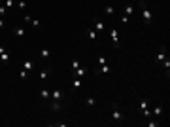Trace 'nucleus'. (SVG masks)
<instances>
[{"instance_id":"16","label":"nucleus","mask_w":170,"mask_h":127,"mask_svg":"<svg viewBox=\"0 0 170 127\" xmlns=\"http://www.w3.org/2000/svg\"><path fill=\"white\" fill-rule=\"evenodd\" d=\"M23 68L27 70V72H32V70H34V61H25V63H23Z\"/></svg>"},{"instance_id":"3","label":"nucleus","mask_w":170,"mask_h":127,"mask_svg":"<svg viewBox=\"0 0 170 127\" xmlns=\"http://www.w3.org/2000/svg\"><path fill=\"white\" fill-rule=\"evenodd\" d=\"M93 29H95L96 32H104V30H106V25H104V21H102V19L96 17V19H95V27H93Z\"/></svg>"},{"instance_id":"19","label":"nucleus","mask_w":170,"mask_h":127,"mask_svg":"<svg viewBox=\"0 0 170 127\" xmlns=\"http://www.w3.org/2000/svg\"><path fill=\"white\" fill-rule=\"evenodd\" d=\"M81 85H83V84H81V78H74V82H72V87H74V89H81Z\"/></svg>"},{"instance_id":"21","label":"nucleus","mask_w":170,"mask_h":127,"mask_svg":"<svg viewBox=\"0 0 170 127\" xmlns=\"http://www.w3.org/2000/svg\"><path fill=\"white\" fill-rule=\"evenodd\" d=\"M51 110H55V112H59V110H61V103H59V101H51Z\"/></svg>"},{"instance_id":"34","label":"nucleus","mask_w":170,"mask_h":127,"mask_svg":"<svg viewBox=\"0 0 170 127\" xmlns=\"http://www.w3.org/2000/svg\"><path fill=\"white\" fill-rule=\"evenodd\" d=\"M4 27H6V23H4V19L0 17V29H4Z\"/></svg>"},{"instance_id":"8","label":"nucleus","mask_w":170,"mask_h":127,"mask_svg":"<svg viewBox=\"0 0 170 127\" xmlns=\"http://www.w3.org/2000/svg\"><path fill=\"white\" fill-rule=\"evenodd\" d=\"M0 61H2L4 65H8V63H9V53L2 48V46H0Z\"/></svg>"},{"instance_id":"25","label":"nucleus","mask_w":170,"mask_h":127,"mask_svg":"<svg viewBox=\"0 0 170 127\" xmlns=\"http://www.w3.org/2000/svg\"><path fill=\"white\" fill-rule=\"evenodd\" d=\"M13 4H15V0H4V6H6L8 10H9V8H13Z\"/></svg>"},{"instance_id":"5","label":"nucleus","mask_w":170,"mask_h":127,"mask_svg":"<svg viewBox=\"0 0 170 127\" xmlns=\"http://www.w3.org/2000/svg\"><path fill=\"white\" fill-rule=\"evenodd\" d=\"M13 34L17 38H25V36H27V30H25V27H19V25H17V27H13Z\"/></svg>"},{"instance_id":"11","label":"nucleus","mask_w":170,"mask_h":127,"mask_svg":"<svg viewBox=\"0 0 170 127\" xmlns=\"http://www.w3.org/2000/svg\"><path fill=\"white\" fill-rule=\"evenodd\" d=\"M49 74H51V68H42V70L38 72V78H40V80H47Z\"/></svg>"},{"instance_id":"9","label":"nucleus","mask_w":170,"mask_h":127,"mask_svg":"<svg viewBox=\"0 0 170 127\" xmlns=\"http://www.w3.org/2000/svg\"><path fill=\"white\" fill-rule=\"evenodd\" d=\"M40 59H44V61H49V59H51V49H47V48L40 49Z\"/></svg>"},{"instance_id":"24","label":"nucleus","mask_w":170,"mask_h":127,"mask_svg":"<svg viewBox=\"0 0 170 127\" xmlns=\"http://www.w3.org/2000/svg\"><path fill=\"white\" fill-rule=\"evenodd\" d=\"M27 76H28V72H27L25 68H21V70H19V78H21V80H27Z\"/></svg>"},{"instance_id":"31","label":"nucleus","mask_w":170,"mask_h":127,"mask_svg":"<svg viewBox=\"0 0 170 127\" xmlns=\"http://www.w3.org/2000/svg\"><path fill=\"white\" fill-rule=\"evenodd\" d=\"M17 6H19V8H21V10H25V8H27V4H25V2H23V0H19V2H17Z\"/></svg>"},{"instance_id":"15","label":"nucleus","mask_w":170,"mask_h":127,"mask_svg":"<svg viewBox=\"0 0 170 127\" xmlns=\"http://www.w3.org/2000/svg\"><path fill=\"white\" fill-rule=\"evenodd\" d=\"M40 99H42V101H49V99H51V91L40 89Z\"/></svg>"},{"instance_id":"20","label":"nucleus","mask_w":170,"mask_h":127,"mask_svg":"<svg viewBox=\"0 0 170 127\" xmlns=\"http://www.w3.org/2000/svg\"><path fill=\"white\" fill-rule=\"evenodd\" d=\"M104 13H106V15H113V13H115V8L108 4V6H104Z\"/></svg>"},{"instance_id":"10","label":"nucleus","mask_w":170,"mask_h":127,"mask_svg":"<svg viewBox=\"0 0 170 127\" xmlns=\"http://www.w3.org/2000/svg\"><path fill=\"white\" fill-rule=\"evenodd\" d=\"M132 13H134V4L127 2V4H125V12H123V15H127V17H128V15H132Z\"/></svg>"},{"instance_id":"35","label":"nucleus","mask_w":170,"mask_h":127,"mask_svg":"<svg viewBox=\"0 0 170 127\" xmlns=\"http://www.w3.org/2000/svg\"><path fill=\"white\" fill-rule=\"evenodd\" d=\"M146 2H149V0H140V4H146Z\"/></svg>"},{"instance_id":"14","label":"nucleus","mask_w":170,"mask_h":127,"mask_svg":"<svg viewBox=\"0 0 170 127\" xmlns=\"http://www.w3.org/2000/svg\"><path fill=\"white\" fill-rule=\"evenodd\" d=\"M164 57H166V51H164V48L159 49V53H157V57H155V63H163Z\"/></svg>"},{"instance_id":"33","label":"nucleus","mask_w":170,"mask_h":127,"mask_svg":"<svg viewBox=\"0 0 170 127\" xmlns=\"http://www.w3.org/2000/svg\"><path fill=\"white\" fill-rule=\"evenodd\" d=\"M147 125H149V127H157L159 121H147Z\"/></svg>"},{"instance_id":"4","label":"nucleus","mask_w":170,"mask_h":127,"mask_svg":"<svg viewBox=\"0 0 170 127\" xmlns=\"http://www.w3.org/2000/svg\"><path fill=\"white\" fill-rule=\"evenodd\" d=\"M63 97H64L63 91H61V89H55V91H51V99H49V101H59V103H61Z\"/></svg>"},{"instance_id":"17","label":"nucleus","mask_w":170,"mask_h":127,"mask_svg":"<svg viewBox=\"0 0 170 127\" xmlns=\"http://www.w3.org/2000/svg\"><path fill=\"white\" fill-rule=\"evenodd\" d=\"M151 114L159 118V116L163 114V104H155V106H153V110H151Z\"/></svg>"},{"instance_id":"22","label":"nucleus","mask_w":170,"mask_h":127,"mask_svg":"<svg viewBox=\"0 0 170 127\" xmlns=\"http://www.w3.org/2000/svg\"><path fill=\"white\" fill-rule=\"evenodd\" d=\"M85 104H87V106H96V99H95V97H87V99H85Z\"/></svg>"},{"instance_id":"29","label":"nucleus","mask_w":170,"mask_h":127,"mask_svg":"<svg viewBox=\"0 0 170 127\" xmlns=\"http://www.w3.org/2000/svg\"><path fill=\"white\" fill-rule=\"evenodd\" d=\"M6 13H8V8L4 4H0V15H6Z\"/></svg>"},{"instance_id":"12","label":"nucleus","mask_w":170,"mask_h":127,"mask_svg":"<svg viewBox=\"0 0 170 127\" xmlns=\"http://www.w3.org/2000/svg\"><path fill=\"white\" fill-rule=\"evenodd\" d=\"M74 74H76V78H81V80H83V78H85V74H87V68L80 67V68H76V70H74Z\"/></svg>"},{"instance_id":"2","label":"nucleus","mask_w":170,"mask_h":127,"mask_svg":"<svg viewBox=\"0 0 170 127\" xmlns=\"http://www.w3.org/2000/svg\"><path fill=\"white\" fill-rule=\"evenodd\" d=\"M142 6V19H144V25H151V21H153V15H151V12L144 6V4H140Z\"/></svg>"},{"instance_id":"28","label":"nucleus","mask_w":170,"mask_h":127,"mask_svg":"<svg viewBox=\"0 0 170 127\" xmlns=\"http://www.w3.org/2000/svg\"><path fill=\"white\" fill-rule=\"evenodd\" d=\"M30 25H32V27H40L42 23H40V19H30Z\"/></svg>"},{"instance_id":"32","label":"nucleus","mask_w":170,"mask_h":127,"mask_svg":"<svg viewBox=\"0 0 170 127\" xmlns=\"http://www.w3.org/2000/svg\"><path fill=\"white\" fill-rule=\"evenodd\" d=\"M121 23H123V25L128 23V17H127V15H121Z\"/></svg>"},{"instance_id":"30","label":"nucleus","mask_w":170,"mask_h":127,"mask_svg":"<svg viewBox=\"0 0 170 127\" xmlns=\"http://www.w3.org/2000/svg\"><path fill=\"white\" fill-rule=\"evenodd\" d=\"M142 114L146 116V118H151V108H146V110H142Z\"/></svg>"},{"instance_id":"13","label":"nucleus","mask_w":170,"mask_h":127,"mask_svg":"<svg viewBox=\"0 0 170 127\" xmlns=\"http://www.w3.org/2000/svg\"><path fill=\"white\" fill-rule=\"evenodd\" d=\"M110 72H112V68L108 67V63H106V65H102V67H98V68H96V74H110Z\"/></svg>"},{"instance_id":"23","label":"nucleus","mask_w":170,"mask_h":127,"mask_svg":"<svg viewBox=\"0 0 170 127\" xmlns=\"http://www.w3.org/2000/svg\"><path fill=\"white\" fill-rule=\"evenodd\" d=\"M163 67H164V70H166V74H168V68H170V61H168V57H164V61H163Z\"/></svg>"},{"instance_id":"7","label":"nucleus","mask_w":170,"mask_h":127,"mask_svg":"<svg viewBox=\"0 0 170 127\" xmlns=\"http://www.w3.org/2000/svg\"><path fill=\"white\" fill-rule=\"evenodd\" d=\"M110 36H112V42H113V48H117L119 46V32H117L115 29L110 30Z\"/></svg>"},{"instance_id":"18","label":"nucleus","mask_w":170,"mask_h":127,"mask_svg":"<svg viewBox=\"0 0 170 127\" xmlns=\"http://www.w3.org/2000/svg\"><path fill=\"white\" fill-rule=\"evenodd\" d=\"M138 108H140V110H146V108H149V101H147V99H142L140 103H138Z\"/></svg>"},{"instance_id":"27","label":"nucleus","mask_w":170,"mask_h":127,"mask_svg":"<svg viewBox=\"0 0 170 127\" xmlns=\"http://www.w3.org/2000/svg\"><path fill=\"white\" fill-rule=\"evenodd\" d=\"M80 67H81V65H80V61H78V59L72 61V70H76V68H80Z\"/></svg>"},{"instance_id":"36","label":"nucleus","mask_w":170,"mask_h":127,"mask_svg":"<svg viewBox=\"0 0 170 127\" xmlns=\"http://www.w3.org/2000/svg\"><path fill=\"white\" fill-rule=\"evenodd\" d=\"M0 4H2V0H0Z\"/></svg>"},{"instance_id":"1","label":"nucleus","mask_w":170,"mask_h":127,"mask_svg":"<svg viewBox=\"0 0 170 127\" xmlns=\"http://www.w3.org/2000/svg\"><path fill=\"white\" fill-rule=\"evenodd\" d=\"M112 118H113V121H123V118H125L117 103H112Z\"/></svg>"},{"instance_id":"6","label":"nucleus","mask_w":170,"mask_h":127,"mask_svg":"<svg viewBox=\"0 0 170 127\" xmlns=\"http://www.w3.org/2000/svg\"><path fill=\"white\" fill-rule=\"evenodd\" d=\"M96 34H98V32H96V30L93 29V27H89V29H85V36L89 38L91 42H95V40H96Z\"/></svg>"},{"instance_id":"26","label":"nucleus","mask_w":170,"mask_h":127,"mask_svg":"<svg viewBox=\"0 0 170 127\" xmlns=\"http://www.w3.org/2000/svg\"><path fill=\"white\" fill-rule=\"evenodd\" d=\"M96 63H98V67H102V65H106V57H102V55H98Z\"/></svg>"}]
</instances>
